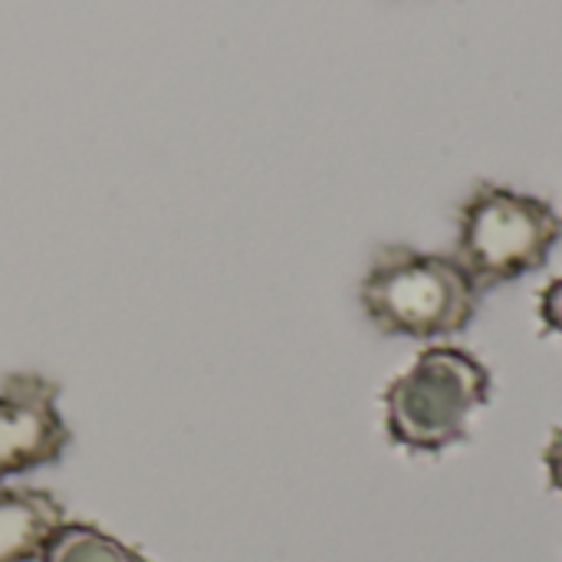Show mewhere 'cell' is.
I'll use <instances>...</instances> for the list:
<instances>
[{
    "label": "cell",
    "mask_w": 562,
    "mask_h": 562,
    "mask_svg": "<svg viewBox=\"0 0 562 562\" xmlns=\"http://www.w3.org/2000/svg\"><path fill=\"white\" fill-rule=\"evenodd\" d=\"M40 562H148L138 550L122 543L119 537L92 527V524H63L46 550L40 553Z\"/></svg>",
    "instance_id": "obj_6"
},
{
    "label": "cell",
    "mask_w": 562,
    "mask_h": 562,
    "mask_svg": "<svg viewBox=\"0 0 562 562\" xmlns=\"http://www.w3.org/2000/svg\"><path fill=\"white\" fill-rule=\"evenodd\" d=\"M543 464H547V474H550L553 491H560L562 494V428H557V431L550 435V445H547V451H543Z\"/></svg>",
    "instance_id": "obj_8"
},
{
    "label": "cell",
    "mask_w": 562,
    "mask_h": 562,
    "mask_svg": "<svg viewBox=\"0 0 562 562\" xmlns=\"http://www.w3.org/2000/svg\"><path fill=\"white\" fill-rule=\"evenodd\" d=\"M63 524L66 514L53 494L0 484V562H40Z\"/></svg>",
    "instance_id": "obj_5"
},
{
    "label": "cell",
    "mask_w": 562,
    "mask_h": 562,
    "mask_svg": "<svg viewBox=\"0 0 562 562\" xmlns=\"http://www.w3.org/2000/svg\"><path fill=\"white\" fill-rule=\"evenodd\" d=\"M560 234V214L547 201L481 181L458 207V240L451 257L484 293L540 270Z\"/></svg>",
    "instance_id": "obj_3"
},
{
    "label": "cell",
    "mask_w": 562,
    "mask_h": 562,
    "mask_svg": "<svg viewBox=\"0 0 562 562\" xmlns=\"http://www.w3.org/2000/svg\"><path fill=\"white\" fill-rule=\"evenodd\" d=\"M359 303L382 336L435 342L471 326L481 306V290L448 254L385 244L372 254L359 283Z\"/></svg>",
    "instance_id": "obj_1"
},
{
    "label": "cell",
    "mask_w": 562,
    "mask_h": 562,
    "mask_svg": "<svg viewBox=\"0 0 562 562\" xmlns=\"http://www.w3.org/2000/svg\"><path fill=\"white\" fill-rule=\"evenodd\" d=\"M540 319L550 333L562 336V277H557L540 296Z\"/></svg>",
    "instance_id": "obj_7"
},
{
    "label": "cell",
    "mask_w": 562,
    "mask_h": 562,
    "mask_svg": "<svg viewBox=\"0 0 562 562\" xmlns=\"http://www.w3.org/2000/svg\"><path fill=\"white\" fill-rule=\"evenodd\" d=\"M487 402L491 372L454 346H428L418 352L382 395L389 438L415 454H438L464 441L474 412Z\"/></svg>",
    "instance_id": "obj_2"
},
{
    "label": "cell",
    "mask_w": 562,
    "mask_h": 562,
    "mask_svg": "<svg viewBox=\"0 0 562 562\" xmlns=\"http://www.w3.org/2000/svg\"><path fill=\"white\" fill-rule=\"evenodd\" d=\"M69 441L59 385L40 372H10L0 382V484L56 464Z\"/></svg>",
    "instance_id": "obj_4"
}]
</instances>
